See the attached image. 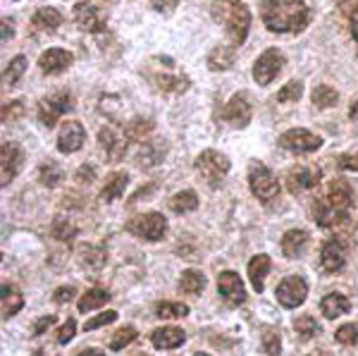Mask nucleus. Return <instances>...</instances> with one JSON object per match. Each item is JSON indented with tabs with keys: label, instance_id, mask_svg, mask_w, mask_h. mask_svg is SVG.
Instances as JSON below:
<instances>
[{
	"label": "nucleus",
	"instance_id": "1",
	"mask_svg": "<svg viewBox=\"0 0 358 356\" xmlns=\"http://www.w3.org/2000/svg\"><path fill=\"white\" fill-rule=\"evenodd\" d=\"M263 24L275 34L303 31L310 22V10L303 0H265L261 8Z\"/></svg>",
	"mask_w": 358,
	"mask_h": 356
},
{
	"label": "nucleus",
	"instance_id": "2",
	"mask_svg": "<svg viewBox=\"0 0 358 356\" xmlns=\"http://www.w3.org/2000/svg\"><path fill=\"white\" fill-rule=\"evenodd\" d=\"M213 17L227 27L229 41L234 45L246 41L251 27V13L246 5H241L239 0H213Z\"/></svg>",
	"mask_w": 358,
	"mask_h": 356
},
{
	"label": "nucleus",
	"instance_id": "3",
	"mask_svg": "<svg viewBox=\"0 0 358 356\" xmlns=\"http://www.w3.org/2000/svg\"><path fill=\"white\" fill-rule=\"evenodd\" d=\"M248 187H251L253 197L261 199L263 204H270L280 194V182H277V177L263 163H253L248 168Z\"/></svg>",
	"mask_w": 358,
	"mask_h": 356
},
{
	"label": "nucleus",
	"instance_id": "4",
	"mask_svg": "<svg viewBox=\"0 0 358 356\" xmlns=\"http://www.w3.org/2000/svg\"><path fill=\"white\" fill-rule=\"evenodd\" d=\"M127 229H129V232L138 239H146V242H160L167 232V220H165V215H160V213L136 215L134 220L127 222Z\"/></svg>",
	"mask_w": 358,
	"mask_h": 356
},
{
	"label": "nucleus",
	"instance_id": "5",
	"mask_svg": "<svg viewBox=\"0 0 358 356\" xmlns=\"http://www.w3.org/2000/svg\"><path fill=\"white\" fill-rule=\"evenodd\" d=\"M196 170L203 175V180L210 187H217L222 182V177L229 172V160L227 156L217 151H203L199 158H196Z\"/></svg>",
	"mask_w": 358,
	"mask_h": 356
},
{
	"label": "nucleus",
	"instance_id": "6",
	"mask_svg": "<svg viewBox=\"0 0 358 356\" xmlns=\"http://www.w3.org/2000/svg\"><path fill=\"white\" fill-rule=\"evenodd\" d=\"M72 111V96L67 91H60V94H53L50 99H43L38 103V120L45 127H55V122L62 118L65 113Z\"/></svg>",
	"mask_w": 358,
	"mask_h": 356
},
{
	"label": "nucleus",
	"instance_id": "7",
	"mask_svg": "<svg viewBox=\"0 0 358 356\" xmlns=\"http://www.w3.org/2000/svg\"><path fill=\"white\" fill-rule=\"evenodd\" d=\"M280 146L292 153H313L322 146V139L317 134H313V131L296 127V129L285 131V134L280 136Z\"/></svg>",
	"mask_w": 358,
	"mask_h": 356
},
{
	"label": "nucleus",
	"instance_id": "8",
	"mask_svg": "<svg viewBox=\"0 0 358 356\" xmlns=\"http://www.w3.org/2000/svg\"><path fill=\"white\" fill-rule=\"evenodd\" d=\"M275 294H277V301L285 308H296V306H301L306 301V297H308V285H306V280L299 278V275H289V278L282 280Z\"/></svg>",
	"mask_w": 358,
	"mask_h": 356
},
{
	"label": "nucleus",
	"instance_id": "9",
	"mask_svg": "<svg viewBox=\"0 0 358 356\" xmlns=\"http://www.w3.org/2000/svg\"><path fill=\"white\" fill-rule=\"evenodd\" d=\"M282 65H285V55H282L280 50H275V48L265 50V53L256 60V65H253V79L263 86L270 84L277 74L282 72Z\"/></svg>",
	"mask_w": 358,
	"mask_h": 356
},
{
	"label": "nucleus",
	"instance_id": "10",
	"mask_svg": "<svg viewBox=\"0 0 358 356\" xmlns=\"http://www.w3.org/2000/svg\"><path fill=\"white\" fill-rule=\"evenodd\" d=\"M320 177H322L320 168H313V165L294 168V170H289V175H287V189H289L292 194L308 192V189H315L320 185Z\"/></svg>",
	"mask_w": 358,
	"mask_h": 356
},
{
	"label": "nucleus",
	"instance_id": "11",
	"mask_svg": "<svg viewBox=\"0 0 358 356\" xmlns=\"http://www.w3.org/2000/svg\"><path fill=\"white\" fill-rule=\"evenodd\" d=\"M74 22L82 31L98 34L106 29V15L96 8L94 3H79L74 5Z\"/></svg>",
	"mask_w": 358,
	"mask_h": 356
},
{
	"label": "nucleus",
	"instance_id": "12",
	"mask_svg": "<svg viewBox=\"0 0 358 356\" xmlns=\"http://www.w3.org/2000/svg\"><path fill=\"white\" fill-rule=\"evenodd\" d=\"M22 163H24V153L17 143L5 141L3 143V151H0V172H3V187H8L10 182L15 180V175L20 172Z\"/></svg>",
	"mask_w": 358,
	"mask_h": 356
},
{
	"label": "nucleus",
	"instance_id": "13",
	"mask_svg": "<svg viewBox=\"0 0 358 356\" xmlns=\"http://www.w3.org/2000/svg\"><path fill=\"white\" fill-rule=\"evenodd\" d=\"M84 141H86L84 124L69 120V122L62 124L60 134H57V151H60V153H74V151H79V148L84 146Z\"/></svg>",
	"mask_w": 358,
	"mask_h": 356
},
{
	"label": "nucleus",
	"instance_id": "14",
	"mask_svg": "<svg viewBox=\"0 0 358 356\" xmlns=\"http://www.w3.org/2000/svg\"><path fill=\"white\" fill-rule=\"evenodd\" d=\"M217 290H220L222 299L229 301L232 306H239V304L246 301V290H244V283L241 278L236 275L234 271H224L220 273L217 278Z\"/></svg>",
	"mask_w": 358,
	"mask_h": 356
},
{
	"label": "nucleus",
	"instance_id": "15",
	"mask_svg": "<svg viewBox=\"0 0 358 356\" xmlns=\"http://www.w3.org/2000/svg\"><path fill=\"white\" fill-rule=\"evenodd\" d=\"M320 266L325 273H339L346 266V249L339 239H327L320 249Z\"/></svg>",
	"mask_w": 358,
	"mask_h": 356
},
{
	"label": "nucleus",
	"instance_id": "16",
	"mask_svg": "<svg viewBox=\"0 0 358 356\" xmlns=\"http://www.w3.org/2000/svg\"><path fill=\"white\" fill-rule=\"evenodd\" d=\"M251 115H253V108L248 103L246 94H236L229 99L227 108H224V120L234 127H246L251 122Z\"/></svg>",
	"mask_w": 358,
	"mask_h": 356
},
{
	"label": "nucleus",
	"instance_id": "17",
	"mask_svg": "<svg viewBox=\"0 0 358 356\" xmlns=\"http://www.w3.org/2000/svg\"><path fill=\"white\" fill-rule=\"evenodd\" d=\"M74 55L65 48H48L45 53L38 57V67L43 74H62L72 65Z\"/></svg>",
	"mask_w": 358,
	"mask_h": 356
},
{
	"label": "nucleus",
	"instance_id": "18",
	"mask_svg": "<svg viewBox=\"0 0 358 356\" xmlns=\"http://www.w3.org/2000/svg\"><path fill=\"white\" fill-rule=\"evenodd\" d=\"M325 201L332 208L342 211V213H349V208L354 206V189H351V185L346 180H332Z\"/></svg>",
	"mask_w": 358,
	"mask_h": 356
},
{
	"label": "nucleus",
	"instance_id": "19",
	"mask_svg": "<svg viewBox=\"0 0 358 356\" xmlns=\"http://www.w3.org/2000/svg\"><path fill=\"white\" fill-rule=\"evenodd\" d=\"M98 139H101V146L106 148L108 158H110L113 163H117V160L124 158V153H127V136H120L113 127H103L101 131H98Z\"/></svg>",
	"mask_w": 358,
	"mask_h": 356
},
{
	"label": "nucleus",
	"instance_id": "20",
	"mask_svg": "<svg viewBox=\"0 0 358 356\" xmlns=\"http://www.w3.org/2000/svg\"><path fill=\"white\" fill-rule=\"evenodd\" d=\"M151 342L155 349H177L187 342V332L182 328H172V325L170 328H158V330H153Z\"/></svg>",
	"mask_w": 358,
	"mask_h": 356
},
{
	"label": "nucleus",
	"instance_id": "21",
	"mask_svg": "<svg viewBox=\"0 0 358 356\" xmlns=\"http://www.w3.org/2000/svg\"><path fill=\"white\" fill-rule=\"evenodd\" d=\"M0 292H3V294H0V308H3V318L8 320V318H13L15 313L22 311V306H24V297H22L20 287L8 285V283L3 285V290Z\"/></svg>",
	"mask_w": 358,
	"mask_h": 356
},
{
	"label": "nucleus",
	"instance_id": "22",
	"mask_svg": "<svg viewBox=\"0 0 358 356\" xmlns=\"http://www.w3.org/2000/svg\"><path fill=\"white\" fill-rule=\"evenodd\" d=\"M270 273V256L265 254H258L251 258V263H248V280H251L253 290L261 294L263 287H265V278H268Z\"/></svg>",
	"mask_w": 358,
	"mask_h": 356
},
{
	"label": "nucleus",
	"instance_id": "23",
	"mask_svg": "<svg viewBox=\"0 0 358 356\" xmlns=\"http://www.w3.org/2000/svg\"><path fill=\"white\" fill-rule=\"evenodd\" d=\"M308 246V234L303 229H289V232L282 237V254L287 258H299Z\"/></svg>",
	"mask_w": 358,
	"mask_h": 356
},
{
	"label": "nucleus",
	"instance_id": "24",
	"mask_svg": "<svg viewBox=\"0 0 358 356\" xmlns=\"http://www.w3.org/2000/svg\"><path fill=\"white\" fill-rule=\"evenodd\" d=\"M62 24V15L55 8H38L31 17V27L36 31H55Z\"/></svg>",
	"mask_w": 358,
	"mask_h": 356
},
{
	"label": "nucleus",
	"instance_id": "25",
	"mask_svg": "<svg viewBox=\"0 0 358 356\" xmlns=\"http://www.w3.org/2000/svg\"><path fill=\"white\" fill-rule=\"evenodd\" d=\"M349 308H351V301L346 299L344 294H339V292H334V294H327L325 299L320 301V311L325 318H339V315H344V313H349Z\"/></svg>",
	"mask_w": 358,
	"mask_h": 356
},
{
	"label": "nucleus",
	"instance_id": "26",
	"mask_svg": "<svg viewBox=\"0 0 358 356\" xmlns=\"http://www.w3.org/2000/svg\"><path fill=\"white\" fill-rule=\"evenodd\" d=\"M313 215H315V222L320 227H334V225H339V222L346 220V213L332 208L327 201H317L315 208H313Z\"/></svg>",
	"mask_w": 358,
	"mask_h": 356
},
{
	"label": "nucleus",
	"instance_id": "27",
	"mask_svg": "<svg viewBox=\"0 0 358 356\" xmlns=\"http://www.w3.org/2000/svg\"><path fill=\"white\" fill-rule=\"evenodd\" d=\"M127 185H129V177H127V172H115V175L108 177L106 187L101 189V199L106 201V204H110V201L120 199L124 194Z\"/></svg>",
	"mask_w": 358,
	"mask_h": 356
},
{
	"label": "nucleus",
	"instance_id": "28",
	"mask_svg": "<svg viewBox=\"0 0 358 356\" xmlns=\"http://www.w3.org/2000/svg\"><path fill=\"white\" fill-rule=\"evenodd\" d=\"M234 65V48H229V45H217V48L210 50V55H208V67H210L213 72H224L229 70V67Z\"/></svg>",
	"mask_w": 358,
	"mask_h": 356
},
{
	"label": "nucleus",
	"instance_id": "29",
	"mask_svg": "<svg viewBox=\"0 0 358 356\" xmlns=\"http://www.w3.org/2000/svg\"><path fill=\"white\" fill-rule=\"evenodd\" d=\"M108 301H110V292L94 287V290H89L82 299H79L77 306H79V311H82V313H89V311H94V308H101L103 304H108Z\"/></svg>",
	"mask_w": 358,
	"mask_h": 356
},
{
	"label": "nucleus",
	"instance_id": "30",
	"mask_svg": "<svg viewBox=\"0 0 358 356\" xmlns=\"http://www.w3.org/2000/svg\"><path fill=\"white\" fill-rule=\"evenodd\" d=\"M206 287V275L201 271H184L182 280H179V290L184 294H201Z\"/></svg>",
	"mask_w": 358,
	"mask_h": 356
},
{
	"label": "nucleus",
	"instance_id": "31",
	"mask_svg": "<svg viewBox=\"0 0 358 356\" xmlns=\"http://www.w3.org/2000/svg\"><path fill=\"white\" fill-rule=\"evenodd\" d=\"M108 261V254L103 246H84L82 249V266L89 271H101Z\"/></svg>",
	"mask_w": 358,
	"mask_h": 356
},
{
	"label": "nucleus",
	"instance_id": "32",
	"mask_svg": "<svg viewBox=\"0 0 358 356\" xmlns=\"http://www.w3.org/2000/svg\"><path fill=\"white\" fill-rule=\"evenodd\" d=\"M155 315L165 320L184 318V315H189V306L182 301H160V304H155Z\"/></svg>",
	"mask_w": 358,
	"mask_h": 356
},
{
	"label": "nucleus",
	"instance_id": "33",
	"mask_svg": "<svg viewBox=\"0 0 358 356\" xmlns=\"http://www.w3.org/2000/svg\"><path fill=\"white\" fill-rule=\"evenodd\" d=\"M170 208L175 213H192L199 208V197L194 192H179L170 199Z\"/></svg>",
	"mask_w": 358,
	"mask_h": 356
},
{
	"label": "nucleus",
	"instance_id": "34",
	"mask_svg": "<svg viewBox=\"0 0 358 356\" xmlns=\"http://www.w3.org/2000/svg\"><path fill=\"white\" fill-rule=\"evenodd\" d=\"M313 103L317 108H332V106H337V101H339V94L332 89V86H327V84H320V86H315L313 89Z\"/></svg>",
	"mask_w": 358,
	"mask_h": 356
},
{
	"label": "nucleus",
	"instance_id": "35",
	"mask_svg": "<svg viewBox=\"0 0 358 356\" xmlns=\"http://www.w3.org/2000/svg\"><path fill=\"white\" fill-rule=\"evenodd\" d=\"M24 72H27V57H24V55H17V57H13V60L8 62V67H5L3 82L13 86Z\"/></svg>",
	"mask_w": 358,
	"mask_h": 356
},
{
	"label": "nucleus",
	"instance_id": "36",
	"mask_svg": "<svg viewBox=\"0 0 358 356\" xmlns=\"http://www.w3.org/2000/svg\"><path fill=\"white\" fill-rule=\"evenodd\" d=\"M294 328H296V332L301 335V340H313L315 335H320V325L315 323L313 315H299Z\"/></svg>",
	"mask_w": 358,
	"mask_h": 356
},
{
	"label": "nucleus",
	"instance_id": "37",
	"mask_svg": "<svg viewBox=\"0 0 358 356\" xmlns=\"http://www.w3.org/2000/svg\"><path fill=\"white\" fill-rule=\"evenodd\" d=\"M158 89L165 91V94H182V91L189 89V79L187 77H158Z\"/></svg>",
	"mask_w": 358,
	"mask_h": 356
},
{
	"label": "nucleus",
	"instance_id": "38",
	"mask_svg": "<svg viewBox=\"0 0 358 356\" xmlns=\"http://www.w3.org/2000/svg\"><path fill=\"white\" fill-rule=\"evenodd\" d=\"M151 129H153V122H151V120L136 118V120H131V122L127 124L124 136H127V139H131V141H138V139H143V136H146Z\"/></svg>",
	"mask_w": 358,
	"mask_h": 356
},
{
	"label": "nucleus",
	"instance_id": "39",
	"mask_svg": "<svg viewBox=\"0 0 358 356\" xmlns=\"http://www.w3.org/2000/svg\"><path fill=\"white\" fill-rule=\"evenodd\" d=\"M38 180H41V185L45 187H57L65 177H62V170L57 168L55 163H45L41 165V170H38Z\"/></svg>",
	"mask_w": 358,
	"mask_h": 356
},
{
	"label": "nucleus",
	"instance_id": "40",
	"mask_svg": "<svg viewBox=\"0 0 358 356\" xmlns=\"http://www.w3.org/2000/svg\"><path fill=\"white\" fill-rule=\"evenodd\" d=\"M303 94V84L301 82H289L277 91V101L280 103H296Z\"/></svg>",
	"mask_w": 358,
	"mask_h": 356
},
{
	"label": "nucleus",
	"instance_id": "41",
	"mask_svg": "<svg viewBox=\"0 0 358 356\" xmlns=\"http://www.w3.org/2000/svg\"><path fill=\"white\" fill-rule=\"evenodd\" d=\"M134 340H136V328H134V325H127V328L115 332V337L110 342V349H113V352H120V349H124L127 344H131Z\"/></svg>",
	"mask_w": 358,
	"mask_h": 356
},
{
	"label": "nucleus",
	"instance_id": "42",
	"mask_svg": "<svg viewBox=\"0 0 358 356\" xmlns=\"http://www.w3.org/2000/svg\"><path fill=\"white\" fill-rule=\"evenodd\" d=\"M263 349L268 356H280L282 352V340H280V332L268 328L263 332Z\"/></svg>",
	"mask_w": 358,
	"mask_h": 356
},
{
	"label": "nucleus",
	"instance_id": "43",
	"mask_svg": "<svg viewBox=\"0 0 358 356\" xmlns=\"http://www.w3.org/2000/svg\"><path fill=\"white\" fill-rule=\"evenodd\" d=\"M334 337H337L339 344L354 347V344H358V323H346V325H342V328L334 332Z\"/></svg>",
	"mask_w": 358,
	"mask_h": 356
},
{
	"label": "nucleus",
	"instance_id": "44",
	"mask_svg": "<svg viewBox=\"0 0 358 356\" xmlns=\"http://www.w3.org/2000/svg\"><path fill=\"white\" fill-rule=\"evenodd\" d=\"M53 237L60 239V242H72V239L77 237V227L69 220H57L53 225Z\"/></svg>",
	"mask_w": 358,
	"mask_h": 356
},
{
	"label": "nucleus",
	"instance_id": "45",
	"mask_svg": "<svg viewBox=\"0 0 358 356\" xmlns=\"http://www.w3.org/2000/svg\"><path fill=\"white\" fill-rule=\"evenodd\" d=\"M22 115H24V103L22 101H10L3 106V122H15Z\"/></svg>",
	"mask_w": 358,
	"mask_h": 356
},
{
	"label": "nucleus",
	"instance_id": "46",
	"mask_svg": "<svg viewBox=\"0 0 358 356\" xmlns=\"http://www.w3.org/2000/svg\"><path fill=\"white\" fill-rule=\"evenodd\" d=\"M115 320H117V311H106V313L96 315V318L86 320V323H84V330H96V328H101V325L115 323Z\"/></svg>",
	"mask_w": 358,
	"mask_h": 356
},
{
	"label": "nucleus",
	"instance_id": "47",
	"mask_svg": "<svg viewBox=\"0 0 358 356\" xmlns=\"http://www.w3.org/2000/svg\"><path fill=\"white\" fill-rule=\"evenodd\" d=\"M74 332H77V320H74V318H67V320H65V325H62L60 332H57V342H60V344L72 342Z\"/></svg>",
	"mask_w": 358,
	"mask_h": 356
},
{
	"label": "nucleus",
	"instance_id": "48",
	"mask_svg": "<svg viewBox=\"0 0 358 356\" xmlns=\"http://www.w3.org/2000/svg\"><path fill=\"white\" fill-rule=\"evenodd\" d=\"M74 294H77V290H74L72 285H69V287H57L55 294H53V301L55 304H69L74 299Z\"/></svg>",
	"mask_w": 358,
	"mask_h": 356
},
{
	"label": "nucleus",
	"instance_id": "49",
	"mask_svg": "<svg viewBox=\"0 0 358 356\" xmlns=\"http://www.w3.org/2000/svg\"><path fill=\"white\" fill-rule=\"evenodd\" d=\"M55 325V315H41V318L36 320V323H34V335L36 337H41L45 330H50Z\"/></svg>",
	"mask_w": 358,
	"mask_h": 356
},
{
	"label": "nucleus",
	"instance_id": "50",
	"mask_svg": "<svg viewBox=\"0 0 358 356\" xmlns=\"http://www.w3.org/2000/svg\"><path fill=\"white\" fill-rule=\"evenodd\" d=\"M339 168L358 172V153H344V156L339 158Z\"/></svg>",
	"mask_w": 358,
	"mask_h": 356
},
{
	"label": "nucleus",
	"instance_id": "51",
	"mask_svg": "<svg viewBox=\"0 0 358 356\" xmlns=\"http://www.w3.org/2000/svg\"><path fill=\"white\" fill-rule=\"evenodd\" d=\"M151 5L158 13H172V8H177V0H151Z\"/></svg>",
	"mask_w": 358,
	"mask_h": 356
},
{
	"label": "nucleus",
	"instance_id": "52",
	"mask_svg": "<svg viewBox=\"0 0 358 356\" xmlns=\"http://www.w3.org/2000/svg\"><path fill=\"white\" fill-rule=\"evenodd\" d=\"M77 182H86V185H89V182H94V168H86V165H82V168H79V172H77Z\"/></svg>",
	"mask_w": 358,
	"mask_h": 356
},
{
	"label": "nucleus",
	"instance_id": "53",
	"mask_svg": "<svg viewBox=\"0 0 358 356\" xmlns=\"http://www.w3.org/2000/svg\"><path fill=\"white\" fill-rule=\"evenodd\" d=\"M15 36V29H13V20H8V17H5L3 20V43H8L10 38Z\"/></svg>",
	"mask_w": 358,
	"mask_h": 356
},
{
	"label": "nucleus",
	"instance_id": "54",
	"mask_svg": "<svg viewBox=\"0 0 358 356\" xmlns=\"http://www.w3.org/2000/svg\"><path fill=\"white\" fill-rule=\"evenodd\" d=\"M351 36H354L356 41H358V8L354 10V13H351Z\"/></svg>",
	"mask_w": 358,
	"mask_h": 356
},
{
	"label": "nucleus",
	"instance_id": "55",
	"mask_svg": "<svg viewBox=\"0 0 358 356\" xmlns=\"http://www.w3.org/2000/svg\"><path fill=\"white\" fill-rule=\"evenodd\" d=\"M77 356H106V352H101V349H82Z\"/></svg>",
	"mask_w": 358,
	"mask_h": 356
},
{
	"label": "nucleus",
	"instance_id": "56",
	"mask_svg": "<svg viewBox=\"0 0 358 356\" xmlns=\"http://www.w3.org/2000/svg\"><path fill=\"white\" fill-rule=\"evenodd\" d=\"M349 118L351 120H358V99L351 103V108H349Z\"/></svg>",
	"mask_w": 358,
	"mask_h": 356
},
{
	"label": "nucleus",
	"instance_id": "57",
	"mask_svg": "<svg viewBox=\"0 0 358 356\" xmlns=\"http://www.w3.org/2000/svg\"><path fill=\"white\" fill-rule=\"evenodd\" d=\"M31 356H45L43 349H36V352H31Z\"/></svg>",
	"mask_w": 358,
	"mask_h": 356
},
{
	"label": "nucleus",
	"instance_id": "58",
	"mask_svg": "<svg viewBox=\"0 0 358 356\" xmlns=\"http://www.w3.org/2000/svg\"><path fill=\"white\" fill-rule=\"evenodd\" d=\"M194 356H208V354H206V352H196Z\"/></svg>",
	"mask_w": 358,
	"mask_h": 356
}]
</instances>
